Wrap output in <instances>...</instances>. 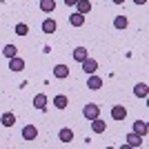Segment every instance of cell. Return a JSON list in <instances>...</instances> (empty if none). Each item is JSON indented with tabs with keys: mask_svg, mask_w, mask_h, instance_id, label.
Segmentation results:
<instances>
[{
	"mask_svg": "<svg viewBox=\"0 0 149 149\" xmlns=\"http://www.w3.org/2000/svg\"><path fill=\"white\" fill-rule=\"evenodd\" d=\"M74 7L78 9V13H82V16H87V13L91 11V2H89V0H78Z\"/></svg>",
	"mask_w": 149,
	"mask_h": 149,
	"instance_id": "9",
	"label": "cell"
},
{
	"mask_svg": "<svg viewBox=\"0 0 149 149\" xmlns=\"http://www.w3.org/2000/svg\"><path fill=\"white\" fill-rule=\"evenodd\" d=\"M125 0H113V5H123Z\"/></svg>",
	"mask_w": 149,
	"mask_h": 149,
	"instance_id": "26",
	"label": "cell"
},
{
	"mask_svg": "<svg viewBox=\"0 0 149 149\" xmlns=\"http://www.w3.org/2000/svg\"><path fill=\"white\" fill-rule=\"evenodd\" d=\"M82 113H85V118H87V120H93V118H98V116H100V107L93 105V102H89V105H85Z\"/></svg>",
	"mask_w": 149,
	"mask_h": 149,
	"instance_id": "2",
	"label": "cell"
},
{
	"mask_svg": "<svg viewBox=\"0 0 149 149\" xmlns=\"http://www.w3.org/2000/svg\"><path fill=\"white\" fill-rule=\"evenodd\" d=\"M67 105H69V98H67V96H62V93H60V96L54 98V107H58V109H65Z\"/></svg>",
	"mask_w": 149,
	"mask_h": 149,
	"instance_id": "19",
	"label": "cell"
},
{
	"mask_svg": "<svg viewBox=\"0 0 149 149\" xmlns=\"http://www.w3.org/2000/svg\"><path fill=\"white\" fill-rule=\"evenodd\" d=\"M127 25H129V20L125 18V16H116V20H113V27H116V29H127Z\"/></svg>",
	"mask_w": 149,
	"mask_h": 149,
	"instance_id": "21",
	"label": "cell"
},
{
	"mask_svg": "<svg viewBox=\"0 0 149 149\" xmlns=\"http://www.w3.org/2000/svg\"><path fill=\"white\" fill-rule=\"evenodd\" d=\"M85 58H87V49H85V47H76V49H74V60L82 62Z\"/></svg>",
	"mask_w": 149,
	"mask_h": 149,
	"instance_id": "18",
	"label": "cell"
},
{
	"mask_svg": "<svg viewBox=\"0 0 149 149\" xmlns=\"http://www.w3.org/2000/svg\"><path fill=\"white\" fill-rule=\"evenodd\" d=\"M136 5H147V0H134Z\"/></svg>",
	"mask_w": 149,
	"mask_h": 149,
	"instance_id": "25",
	"label": "cell"
},
{
	"mask_svg": "<svg viewBox=\"0 0 149 149\" xmlns=\"http://www.w3.org/2000/svg\"><path fill=\"white\" fill-rule=\"evenodd\" d=\"M33 107H36L38 111H45L47 109V96L45 93H36L33 96Z\"/></svg>",
	"mask_w": 149,
	"mask_h": 149,
	"instance_id": "3",
	"label": "cell"
},
{
	"mask_svg": "<svg viewBox=\"0 0 149 149\" xmlns=\"http://www.w3.org/2000/svg\"><path fill=\"white\" fill-rule=\"evenodd\" d=\"M111 118L113 120H125V118H127V109H125L123 105L111 107Z\"/></svg>",
	"mask_w": 149,
	"mask_h": 149,
	"instance_id": "7",
	"label": "cell"
},
{
	"mask_svg": "<svg viewBox=\"0 0 149 149\" xmlns=\"http://www.w3.org/2000/svg\"><path fill=\"white\" fill-rule=\"evenodd\" d=\"M0 123L5 125V127H13V125H16V113L13 111H5L2 118H0Z\"/></svg>",
	"mask_w": 149,
	"mask_h": 149,
	"instance_id": "12",
	"label": "cell"
},
{
	"mask_svg": "<svg viewBox=\"0 0 149 149\" xmlns=\"http://www.w3.org/2000/svg\"><path fill=\"white\" fill-rule=\"evenodd\" d=\"M16 33H18V36H27V33H29V27H27L25 22H18V25H16Z\"/></svg>",
	"mask_w": 149,
	"mask_h": 149,
	"instance_id": "23",
	"label": "cell"
},
{
	"mask_svg": "<svg viewBox=\"0 0 149 149\" xmlns=\"http://www.w3.org/2000/svg\"><path fill=\"white\" fill-rule=\"evenodd\" d=\"M134 131H136L138 136H147V123H145V120H136V123H134Z\"/></svg>",
	"mask_w": 149,
	"mask_h": 149,
	"instance_id": "14",
	"label": "cell"
},
{
	"mask_svg": "<svg viewBox=\"0 0 149 149\" xmlns=\"http://www.w3.org/2000/svg\"><path fill=\"white\" fill-rule=\"evenodd\" d=\"M125 140H127V145H129V147H140V145H143V136H138L136 131L127 134V138H125Z\"/></svg>",
	"mask_w": 149,
	"mask_h": 149,
	"instance_id": "8",
	"label": "cell"
},
{
	"mask_svg": "<svg viewBox=\"0 0 149 149\" xmlns=\"http://www.w3.org/2000/svg\"><path fill=\"white\" fill-rule=\"evenodd\" d=\"M54 76H56L58 80L69 78V67H67V65H56V67H54Z\"/></svg>",
	"mask_w": 149,
	"mask_h": 149,
	"instance_id": "6",
	"label": "cell"
},
{
	"mask_svg": "<svg viewBox=\"0 0 149 149\" xmlns=\"http://www.w3.org/2000/svg\"><path fill=\"white\" fill-rule=\"evenodd\" d=\"M134 93H136L138 98H147V85H145V82H138L136 87H134Z\"/></svg>",
	"mask_w": 149,
	"mask_h": 149,
	"instance_id": "20",
	"label": "cell"
},
{
	"mask_svg": "<svg viewBox=\"0 0 149 149\" xmlns=\"http://www.w3.org/2000/svg\"><path fill=\"white\" fill-rule=\"evenodd\" d=\"M80 65H82V71H85V74H89V76L96 74V69H98V60H96V58H89V56L85 58Z\"/></svg>",
	"mask_w": 149,
	"mask_h": 149,
	"instance_id": "1",
	"label": "cell"
},
{
	"mask_svg": "<svg viewBox=\"0 0 149 149\" xmlns=\"http://www.w3.org/2000/svg\"><path fill=\"white\" fill-rule=\"evenodd\" d=\"M58 138H60V143H71L74 140V131L69 129V127H65V129L58 131Z\"/></svg>",
	"mask_w": 149,
	"mask_h": 149,
	"instance_id": "13",
	"label": "cell"
},
{
	"mask_svg": "<svg viewBox=\"0 0 149 149\" xmlns=\"http://www.w3.org/2000/svg\"><path fill=\"white\" fill-rule=\"evenodd\" d=\"M54 9H56V0H40V11L51 13Z\"/></svg>",
	"mask_w": 149,
	"mask_h": 149,
	"instance_id": "16",
	"label": "cell"
},
{
	"mask_svg": "<svg viewBox=\"0 0 149 149\" xmlns=\"http://www.w3.org/2000/svg\"><path fill=\"white\" fill-rule=\"evenodd\" d=\"M69 25H71V27H82V25H85V16L78 13V11H74L71 16H69Z\"/></svg>",
	"mask_w": 149,
	"mask_h": 149,
	"instance_id": "10",
	"label": "cell"
},
{
	"mask_svg": "<svg viewBox=\"0 0 149 149\" xmlns=\"http://www.w3.org/2000/svg\"><path fill=\"white\" fill-rule=\"evenodd\" d=\"M2 54L7 58H13V56H18V49H16V45H7L5 49H2Z\"/></svg>",
	"mask_w": 149,
	"mask_h": 149,
	"instance_id": "22",
	"label": "cell"
},
{
	"mask_svg": "<svg viewBox=\"0 0 149 149\" xmlns=\"http://www.w3.org/2000/svg\"><path fill=\"white\" fill-rule=\"evenodd\" d=\"M9 69H11V71H16V74H18V71H22V69H25V60H22V58H18V56L9 58Z\"/></svg>",
	"mask_w": 149,
	"mask_h": 149,
	"instance_id": "4",
	"label": "cell"
},
{
	"mask_svg": "<svg viewBox=\"0 0 149 149\" xmlns=\"http://www.w3.org/2000/svg\"><path fill=\"white\" fill-rule=\"evenodd\" d=\"M22 138H25V140H36V138H38V129L33 127V125L22 127Z\"/></svg>",
	"mask_w": 149,
	"mask_h": 149,
	"instance_id": "5",
	"label": "cell"
},
{
	"mask_svg": "<svg viewBox=\"0 0 149 149\" xmlns=\"http://www.w3.org/2000/svg\"><path fill=\"white\" fill-rule=\"evenodd\" d=\"M91 129H93V134H102V131L107 129V123H102L100 118H93L91 120Z\"/></svg>",
	"mask_w": 149,
	"mask_h": 149,
	"instance_id": "15",
	"label": "cell"
},
{
	"mask_svg": "<svg viewBox=\"0 0 149 149\" xmlns=\"http://www.w3.org/2000/svg\"><path fill=\"white\" fill-rule=\"evenodd\" d=\"M76 2H78V0H65V5H67V7H74Z\"/></svg>",
	"mask_w": 149,
	"mask_h": 149,
	"instance_id": "24",
	"label": "cell"
},
{
	"mask_svg": "<svg viewBox=\"0 0 149 149\" xmlns=\"http://www.w3.org/2000/svg\"><path fill=\"white\" fill-rule=\"evenodd\" d=\"M87 87L93 89V91H96V89H100V87H102V78H100V76H96V74H91V76H89V80H87Z\"/></svg>",
	"mask_w": 149,
	"mask_h": 149,
	"instance_id": "11",
	"label": "cell"
},
{
	"mask_svg": "<svg viewBox=\"0 0 149 149\" xmlns=\"http://www.w3.org/2000/svg\"><path fill=\"white\" fill-rule=\"evenodd\" d=\"M42 31H45V33H54V31H56V20H54V18H47L42 22Z\"/></svg>",
	"mask_w": 149,
	"mask_h": 149,
	"instance_id": "17",
	"label": "cell"
}]
</instances>
